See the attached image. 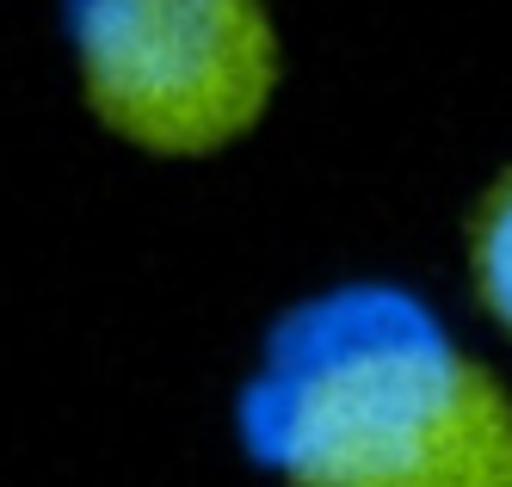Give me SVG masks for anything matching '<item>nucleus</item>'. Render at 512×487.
I'll return each mask as SVG.
<instances>
[{
    "instance_id": "obj_1",
    "label": "nucleus",
    "mask_w": 512,
    "mask_h": 487,
    "mask_svg": "<svg viewBox=\"0 0 512 487\" xmlns=\"http://www.w3.org/2000/svg\"><path fill=\"white\" fill-rule=\"evenodd\" d=\"M235 438L278 487H512V389L414 284L290 303L235 389Z\"/></svg>"
},
{
    "instance_id": "obj_2",
    "label": "nucleus",
    "mask_w": 512,
    "mask_h": 487,
    "mask_svg": "<svg viewBox=\"0 0 512 487\" xmlns=\"http://www.w3.org/2000/svg\"><path fill=\"white\" fill-rule=\"evenodd\" d=\"M62 31L87 111L167 161L247 136L284 74L266 0H62Z\"/></svg>"
},
{
    "instance_id": "obj_3",
    "label": "nucleus",
    "mask_w": 512,
    "mask_h": 487,
    "mask_svg": "<svg viewBox=\"0 0 512 487\" xmlns=\"http://www.w3.org/2000/svg\"><path fill=\"white\" fill-rule=\"evenodd\" d=\"M463 259H469V290L482 315L512 340V161L475 192L469 229H463Z\"/></svg>"
}]
</instances>
